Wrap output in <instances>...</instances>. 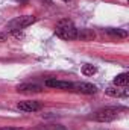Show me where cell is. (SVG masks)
<instances>
[{"mask_svg":"<svg viewBox=\"0 0 129 130\" xmlns=\"http://www.w3.org/2000/svg\"><path fill=\"white\" fill-rule=\"evenodd\" d=\"M96 73H97V68L94 65L85 64L82 67V74H84V76H93V74H96Z\"/></svg>","mask_w":129,"mask_h":130,"instance_id":"7c38bea8","label":"cell"},{"mask_svg":"<svg viewBox=\"0 0 129 130\" xmlns=\"http://www.w3.org/2000/svg\"><path fill=\"white\" fill-rule=\"evenodd\" d=\"M125 110L123 107H103V109H99L96 113L93 115V118L99 121V123H109V121H114L115 118L120 117V112Z\"/></svg>","mask_w":129,"mask_h":130,"instance_id":"3957f363","label":"cell"},{"mask_svg":"<svg viewBox=\"0 0 129 130\" xmlns=\"http://www.w3.org/2000/svg\"><path fill=\"white\" fill-rule=\"evenodd\" d=\"M62 2H65V3H68V2H71V0H62Z\"/></svg>","mask_w":129,"mask_h":130,"instance_id":"9a60e30c","label":"cell"},{"mask_svg":"<svg viewBox=\"0 0 129 130\" xmlns=\"http://www.w3.org/2000/svg\"><path fill=\"white\" fill-rule=\"evenodd\" d=\"M5 39H6V33L0 32V42H2V41H5Z\"/></svg>","mask_w":129,"mask_h":130,"instance_id":"5bb4252c","label":"cell"},{"mask_svg":"<svg viewBox=\"0 0 129 130\" xmlns=\"http://www.w3.org/2000/svg\"><path fill=\"white\" fill-rule=\"evenodd\" d=\"M105 92L111 97L115 98H126L129 97V89L128 86H115V85H111L105 89Z\"/></svg>","mask_w":129,"mask_h":130,"instance_id":"5b68a950","label":"cell"},{"mask_svg":"<svg viewBox=\"0 0 129 130\" xmlns=\"http://www.w3.org/2000/svg\"><path fill=\"white\" fill-rule=\"evenodd\" d=\"M17 107L23 112H36V110L43 109V104L36 100H26V101H20L17 104Z\"/></svg>","mask_w":129,"mask_h":130,"instance_id":"8992f818","label":"cell"},{"mask_svg":"<svg viewBox=\"0 0 129 130\" xmlns=\"http://www.w3.org/2000/svg\"><path fill=\"white\" fill-rule=\"evenodd\" d=\"M17 91L24 92V94H36V92L43 91V86L36 85V83H21V85L17 86Z\"/></svg>","mask_w":129,"mask_h":130,"instance_id":"ba28073f","label":"cell"},{"mask_svg":"<svg viewBox=\"0 0 129 130\" xmlns=\"http://www.w3.org/2000/svg\"><path fill=\"white\" fill-rule=\"evenodd\" d=\"M94 38V32L90 30V29H82L78 32V39H84V41H88V39H93Z\"/></svg>","mask_w":129,"mask_h":130,"instance_id":"8fae6325","label":"cell"},{"mask_svg":"<svg viewBox=\"0 0 129 130\" xmlns=\"http://www.w3.org/2000/svg\"><path fill=\"white\" fill-rule=\"evenodd\" d=\"M35 21H36L35 15H20V17H15L14 20H11L6 24V29H8V32H20V30L26 29L28 26L33 24Z\"/></svg>","mask_w":129,"mask_h":130,"instance_id":"7a4b0ae2","label":"cell"},{"mask_svg":"<svg viewBox=\"0 0 129 130\" xmlns=\"http://www.w3.org/2000/svg\"><path fill=\"white\" fill-rule=\"evenodd\" d=\"M71 91L74 92H79V94H94L97 91V86L93 83H87V82H74L73 83V88Z\"/></svg>","mask_w":129,"mask_h":130,"instance_id":"277c9868","label":"cell"},{"mask_svg":"<svg viewBox=\"0 0 129 130\" xmlns=\"http://www.w3.org/2000/svg\"><path fill=\"white\" fill-rule=\"evenodd\" d=\"M106 33L114 36V38H126L128 36V32L125 29H112V27H109V29H106Z\"/></svg>","mask_w":129,"mask_h":130,"instance_id":"30bf717a","label":"cell"},{"mask_svg":"<svg viewBox=\"0 0 129 130\" xmlns=\"http://www.w3.org/2000/svg\"><path fill=\"white\" fill-rule=\"evenodd\" d=\"M44 85L49 88H56V89H64V91H71V88H73V82L56 80V79H49L44 82Z\"/></svg>","mask_w":129,"mask_h":130,"instance_id":"52a82bcc","label":"cell"},{"mask_svg":"<svg viewBox=\"0 0 129 130\" xmlns=\"http://www.w3.org/2000/svg\"><path fill=\"white\" fill-rule=\"evenodd\" d=\"M78 32H79V29L68 18L59 20L56 23V26H55V33L61 39H65V41H74V39H78Z\"/></svg>","mask_w":129,"mask_h":130,"instance_id":"6da1fadb","label":"cell"},{"mask_svg":"<svg viewBox=\"0 0 129 130\" xmlns=\"http://www.w3.org/2000/svg\"><path fill=\"white\" fill-rule=\"evenodd\" d=\"M0 130H24V129H21V127H3Z\"/></svg>","mask_w":129,"mask_h":130,"instance_id":"4fadbf2b","label":"cell"},{"mask_svg":"<svg viewBox=\"0 0 129 130\" xmlns=\"http://www.w3.org/2000/svg\"><path fill=\"white\" fill-rule=\"evenodd\" d=\"M128 83H129V73H122L114 79L115 86H128Z\"/></svg>","mask_w":129,"mask_h":130,"instance_id":"9c48e42d","label":"cell"}]
</instances>
